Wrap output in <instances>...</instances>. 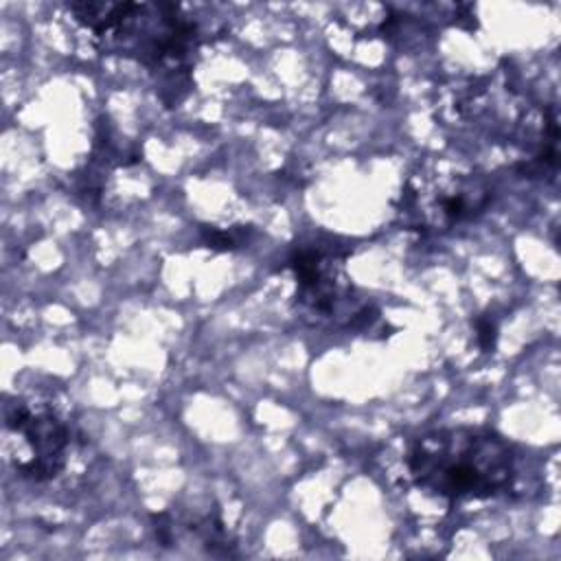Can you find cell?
<instances>
[{
	"label": "cell",
	"mask_w": 561,
	"mask_h": 561,
	"mask_svg": "<svg viewBox=\"0 0 561 561\" xmlns=\"http://www.w3.org/2000/svg\"><path fill=\"white\" fill-rule=\"evenodd\" d=\"M9 458L22 478L46 482L68 465L72 427L48 399L13 397L4 403Z\"/></svg>",
	"instance_id": "3957f363"
},
{
	"label": "cell",
	"mask_w": 561,
	"mask_h": 561,
	"mask_svg": "<svg viewBox=\"0 0 561 561\" xmlns=\"http://www.w3.org/2000/svg\"><path fill=\"white\" fill-rule=\"evenodd\" d=\"M202 239L206 248L230 252L241 248L243 243V230H221V228H202Z\"/></svg>",
	"instance_id": "8992f818"
},
{
	"label": "cell",
	"mask_w": 561,
	"mask_h": 561,
	"mask_svg": "<svg viewBox=\"0 0 561 561\" xmlns=\"http://www.w3.org/2000/svg\"><path fill=\"white\" fill-rule=\"evenodd\" d=\"M75 20L103 42V50L136 59L160 75L169 103L188 88L193 55L202 44L197 22L182 7L169 2H70Z\"/></svg>",
	"instance_id": "6da1fadb"
},
{
	"label": "cell",
	"mask_w": 561,
	"mask_h": 561,
	"mask_svg": "<svg viewBox=\"0 0 561 561\" xmlns=\"http://www.w3.org/2000/svg\"><path fill=\"white\" fill-rule=\"evenodd\" d=\"M476 331H478V344L482 351H491L495 346V337H497V327L493 320L489 318H480L476 322Z\"/></svg>",
	"instance_id": "52a82bcc"
},
{
	"label": "cell",
	"mask_w": 561,
	"mask_h": 561,
	"mask_svg": "<svg viewBox=\"0 0 561 561\" xmlns=\"http://www.w3.org/2000/svg\"><path fill=\"white\" fill-rule=\"evenodd\" d=\"M287 265L296 278V300L307 313L333 318L351 302V283L335 248L298 245Z\"/></svg>",
	"instance_id": "5b68a950"
},
{
	"label": "cell",
	"mask_w": 561,
	"mask_h": 561,
	"mask_svg": "<svg viewBox=\"0 0 561 561\" xmlns=\"http://www.w3.org/2000/svg\"><path fill=\"white\" fill-rule=\"evenodd\" d=\"M491 199L489 184L473 173H430L405 182L397 208L421 232H445L478 217Z\"/></svg>",
	"instance_id": "277c9868"
},
{
	"label": "cell",
	"mask_w": 561,
	"mask_h": 561,
	"mask_svg": "<svg viewBox=\"0 0 561 561\" xmlns=\"http://www.w3.org/2000/svg\"><path fill=\"white\" fill-rule=\"evenodd\" d=\"M405 469L414 486L447 502L486 500L513 484L517 454L493 430L440 427L408 445Z\"/></svg>",
	"instance_id": "7a4b0ae2"
}]
</instances>
